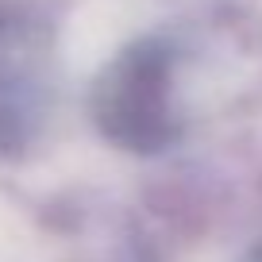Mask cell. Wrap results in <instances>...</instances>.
<instances>
[{"mask_svg":"<svg viewBox=\"0 0 262 262\" xmlns=\"http://www.w3.org/2000/svg\"><path fill=\"white\" fill-rule=\"evenodd\" d=\"M166 81H170V62L166 50L139 47L131 50L104 81V116L116 135L131 143H162L170 131V100H166Z\"/></svg>","mask_w":262,"mask_h":262,"instance_id":"obj_1","label":"cell"}]
</instances>
